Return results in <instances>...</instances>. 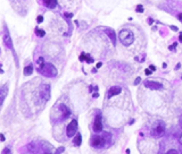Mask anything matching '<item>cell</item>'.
Instances as JSON below:
<instances>
[{
  "instance_id": "obj_1",
  "label": "cell",
  "mask_w": 182,
  "mask_h": 154,
  "mask_svg": "<svg viewBox=\"0 0 182 154\" xmlns=\"http://www.w3.org/2000/svg\"><path fill=\"white\" fill-rule=\"evenodd\" d=\"M118 38H120V41L122 42V44L125 45V47L131 45L134 41V34L130 30H126V28H124L120 32Z\"/></svg>"
},
{
  "instance_id": "obj_2",
  "label": "cell",
  "mask_w": 182,
  "mask_h": 154,
  "mask_svg": "<svg viewBox=\"0 0 182 154\" xmlns=\"http://www.w3.org/2000/svg\"><path fill=\"white\" fill-rule=\"evenodd\" d=\"M40 72H41L43 75H46V76H48V77H54L57 75V69H56V67H55L52 64H50V63L45 64V66L40 68Z\"/></svg>"
},
{
  "instance_id": "obj_3",
  "label": "cell",
  "mask_w": 182,
  "mask_h": 154,
  "mask_svg": "<svg viewBox=\"0 0 182 154\" xmlns=\"http://www.w3.org/2000/svg\"><path fill=\"white\" fill-rule=\"evenodd\" d=\"M40 97L45 102L49 101V99H50V86L48 84L41 86V88H40Z\"/></svg>"
},
{
  "instance_id": "obj_4",
  "label": "cell",
  "mask_w": 182,
  "mask_h": 154,
  "mask_svg": "<svg viewBox=\"0 0 182 154\" xmlns=\"http://www.w3.org/2000/svg\"><path fill=\"white\" fill-rule=\"evenodd\" d=\"M105 143H106V141H105V138L102 137V136H93L92 138H91V145L94 147V149H100V147H102L104 145H105Z\"/></svg>"
},
{
  "instance_id": "obj_5",
  "label": "cell",
  "mask_w": 182,
  "mask_h": 154,
  "mask_svg": "<svg viewBox=\"0 0 182 154\" xmlns=\"http://www.w3.org/2000/svg\"><path fill=\"white\" fill-rule=\"evenodd\" d=\"M76 130H78V121L74 119L70 122V125L67 126V130H66V134L68 137H73L75 134H76Z\"/></svg>"
},
{
  "instance_id": "obj_6",
  "label": "cell",
  "mask_w": 182,
  "mask_h": 154,
  "mask_svg": "<svg viewBox=\"0 0 182 154\" xmlns=\"http://www.w3.org/2000/svg\"><path fill=\"white\" fill-rule=\"evenodd\" d=\"M145 86L149 90H162L163 88V84L159 82H155V80H146L145 82Z\"/></svg>"
},
{
  "instance_id": "obj_7",
  "label": "cell",
  "mask_w": 182,
  "mask_h": 154,
  "mask_svg": "<svg viewBox=\"0 0 182 154\" xmlns=\"http://www.w3.org/2000/svg\"><path fill=\"white\" fill-rule=\"evenodd\" d=\"M93 130L96 133L101 132L102 130V122H101V117L100 116H96L94 118V122H93Z\"/></svg>"
},
{
  "instance_id": "obj_8",
  "label": "cell",
  "mask_w": 182,
  "mask_h": 154,
  "mask_svg": "<svg viewBox=\"0 0 182 154\" xmlns=\"http://www.w3.org/2000/svg\"><path fill=\"white\" fill-rule=\"evenodd\" d=\"M164 130H165L164 125H163L162 122H159V124H158L157 126H155V128L153 129V135L156 136V137H159V136L164 133Z\"/></svg>"
},
{
  "instance_id": "obj_9",
  "label": "cell",
  "mask_w": 182,
  "mask_h": 154,
  "mask_svg": "<svg viewBox=\"0 0 182 154\" xmlns=\"http://www.w3.org/2000/svg\"><path fill=\"white\" fill-rule=\"evenodd\" d=\"M59 111H60V118L62 119H66L70 116V113H71L70 110H68V108L66 105H64V104L59 105Z\"/></svg>"
},
{
  "instance_id": "obj_10",
  "label": "cell",
  "mask_w": 182,
  "mask_h": 154,
  "mask_svg": "<svg viewBox=\"0 0 182 154\" xmlns=\"http://www.w3.org/2000/svg\"><path fill=\"white\" fill-rule=\"evenodd\" d=\"M105 32H106V34L108 35V38L110 39V41L113 42V44H116V34H115L114 30H113V28H106Z\"/></svg>"
},
{
  "instance_id": "obj_11",
  "label": "cell",
  "mask_w": 182,
  "mask_h": 154,
  "mask_svg": "<svg viewBox=\"0 0 182 154\" xmlns=\"http://www.w3.org/2000/svg\"><path fill=\"white\" fill-rule=\"evenodd\" d=\"M121 91H122V88L120 86H113V87H110L109 92H108V97H112L114 95H118L121 93Z\"/></svg>"
},
{
  "instance_id": "obj_12",
  "label": "cell",
  "mask_w": 182,
  "mask_h": 154,
  "mask_svg": "<svg viewBox=\"0 0 182 154\" xmlns=\"http://www.w3.org/2000/svg\"><path fill=\"white\" fill-rule=\"evenodd\" d=\"M0 93H1V104L3 103V101H5V99H6V95H7V93H8V85L7 84H5V85H2V87H1V90H0Z\"/></svg>"
},
{
  "instance_id": "obj_13",
  "label": "cell",
  "mask_w": 182,
  "mask_h": 154,
  "mask_svg": "<svg viewBox=\"0 0 182 154\" xmlns=\"http://www.w3.org/2000/svg\"><path fill=\"white\" fill-rule=\"evenodd\" d=\"M73 143H74L75 146H80V145H81V143H82V136H81V134H76V135L74 136Z\"/></svg>"
},
{
  "instance_id": "obj_14",
  "label": "cell",
  "mask_w": 182,
  "mask_h": 154,
  "mask_svg": "<svg viewBox=\"0 0 182 154\" xmlns=\"http://www.w3.org/2000/svg\"><path fill=\"white\" fill-rule=\"evenodd\" d=\"M43 3L49 8H55L57 5V0H43Z\"/></svg>"
},
{
  "instance_id": "obj_15",
  "label": "cell",
  "mask_w": 182,
  "mask_h": 154,
  "mask_svg": "<svg viewBox=\"0 0 182 154\" xmlns=\"http://www.w3.org/2000/svg\"><path fill=\"white\" fill-rule=\"evenodd\" d=\"M3 41H5V43L7 44L8 48L13 49V43H11V40H10V38H9L8 34H5V35H3Z\"/></svg>"
},
{
  "instance_id": "obj_16",
  "label": "cell",
  "mask_w": 182,
  "mask_h": 154,
  "mask_svg": "<svg viewBox=\"0 0 182 154\" xmlns=\"http://www.w3.org/2000/svg\"><path fill=\"white\" fill-rule=\"evenodd\" d=\"M32 72H33V67H32L31 65H29L27 67H25V68H24V75H25V76L31 75V74H32Z\"/></svg>"
},
{
  "instance_id": "obj_17",
  "label": "cell",
  "mask_w": 182,
  "mask_h": 154,
  "mask_svg": "<svg viewBox=\"0 0 182 154\" xmlns=\"http://www.w3.org/2000/svg\"><path fill=\"white\" fill-rule=\"evenodd\" d=\"M35 33H37L39 36H45V35H46V32L42 31V30H40V28H37V30H35Z\"/></svg>"
},
{
  "instance_id": "obj_18",
  "label": "cell",
  "mask_w": 182,
  "mask_h": 154,
  "mask_svg": "<svg viewBox=\"0 0 182 154\" xmlns=\"http://www.w3.org/2000/svg\"><path fill=\"white\" fill-rule=\"evenodd\" d=\"M38 65H39V67H40V68L45 66V61H43V58H39V60H38Z\"/></svg>"
},
{
  "instance_id": "obj_19",
  "label": "cell",
  "mask_w": 182,
  "mask_h": 154,
  "mask_svg": "<svg viewBox=\"0 0 182 154\" xmlns=\"http://www.w3.org/2000/svg\"><path fill=\"white\" fill-rule=\"evenodd\" d=\"M136 10H137L138 13H142V11H143V6H142V5H138L137 8H136Z\"/></svg>"
},
{
  "instance_id": "obj_20",
  "label": "cell",
  "mask_w": 182,
  "mask_h": 154,
  "mask_svg": "<svg viewBox=\"0 0 182 154\" xmlns=\"http://www.w3.org/2000/svg\"><path fill=\"white\" fill-rule=\"evenodd\" d=\"M86 58H87V53H82L80 57H79V59L81 60V61H83V60H86Z\"/></svg>"
},
{
  "instance_id": "obj_21",
  "label": "cell",
  "mask_w": 182,
  "mask_h": 154,
  "mask_svg": "<svg viewBox=\"0 0 182 154\" xmlns=\"http://www.w3.org/2000/svg\"><path fill=\"white\" fill-rule=\"evenodd\" d=\"M7 153H11V151H10V149H5L3 151H2V154H7Z\"/></svg>"
},
{
  "instance_id": "obj_22",
  "label": "cell",
  "mask_w": 182,
  "mask_h": 154,
  "mask_svg": "<svg viewBox=\"0 0 182 154\" xmlns=\"http://www.w3.org/2000/svg\"><path fill=\"white\" fill-rule=\"evenodd\" d=\"M151 72H153V70H151L150 68H148V69H146V70H145V74H146V75H150V74H151Z\"/></svg>"
},
{
  "instance_id": "obj_23",
  "label": "cell",
  "mask_w": 182,
  "mask_h": 154,
  "mask_svg": "<svg viewBox=\"0 0 182 154\" xmlns=\"http://www.w3.org/2000/svg\"><path fill=\"white\" fill-rule=\"evenodd\" d=\"M140 80H141V78H140V77H137V78H136V80H134V84H136V85H138V84L140 83Z\"/></svg>"
},
{
  "instance_id": "obj_24",
  "label": "cell",
  "mask_w": 182,
  "mask_h": 154,
  "mask_svg": "<svg viewBox=\"0 0 182 154\" xmlns=\"http://www.w3.org/2000/svg\"><path fill=\"white\" fill-rule=\"evenodd\" d=\"M178 153V151H175V150H170V151H167V154H177Z\"/></svg>"
},
{
  "instance_id": "obj_25",
  "label": "cell",
  "mask_w": 182,
  "mask_h": 154,
  "mask_svg": "<svg viewBox=\"0 0 182 154\" xmlns=\"http://www.w3.org/2000/svg\"><path fill=\"white\" fill-rule=\"evenodd\" d=\"M37 20H38V23H41V22L43 20V17H42V16H38V19H37Z\"/></svg>"
},
{
  "instance_id": "obj_26",
  "label": "cell",
  "mask_w": 182,
  "mask_h": 154,
  "mask_svg": "<svg viewBox=\"0 0 182 154\" xmlns=\"http://www.w3.org/2000/svg\"><path fill=\"white\" fill-rule=\"evenodd\" d=\"M64 16H66V17H73V14H70V13H65V14H64Z\"/></svg>"
},
{
  "instance_id": "obj_27",
  "label": "cell",
  "mask_w": 182,
  "mask_h": 154,
  "mask_svg": "<svg viewBox=\"0 0 182 154\" xmlns=\"http://www.w3.org/2000/svg\"><path fill=\"white\" fill-rule=\"evenodd\" d=\"M171 30L172 31H178V27L177 26H171Z\"/></svg>"
},
{
  "instance_id": "obj_28",
  "label": "cell",
  "mask_w": 182,
  "mask_h": 154,
  "mask_svg": "<svg viewBox=\"0 0 182 154\" xmlns=\"http://www.w3.org/2000/svg\"><path fill=\"white\" fill-rule=\"evenodd\" d=\"M63 151H64V147H60V149H58V150H57V152H58V153H59V152H63Z\"/></svg>"
},
{
  "instance_id": "obj_29",
  "label": "cell",
  "mask_w": 182,
  "mask_h": 154,
  "mask_svg": "<svg viewBox=\"0 0 182 154\" xmlns=\"http://www.w3.org/2000/svg\"><path fill=\"white\" fill-rule=\"evenodd\" d=\"M101 65H102L101 63H98V64H97V68H100V67H101Z\"/></svg>"
},
{
  "instance_id": "obj_30",
  "label": "cell",
  "mask_w": 182,
  "mask_h": 154,
  "mask_svg": "<svg viewBox=\"0 0 182 154\" xmlns=\"http://www.w3.org/2000/svg\"><path fill=\"white\" fill-rule=\"evenodd\" d=\"M149 68H150V69H151V70H156V67H155V66H150V67H149Z\"/></svg>"
},
{
  "instance_id": "obj_31",
  "label": "cell",
  "mask_w": 182,
  "mask_h": 154,
  "mask_svg": "<svg viewBox=\"0 0 182 154\" xmlns=\"http://www.w3.org/2000/svg\"><path fill=\"white\" fill-rule=\"evenodd\" d=\"M0 136H1V142H3V141H5V136H3V134H1Z\"/></svg>"
},
{
  "instance_id": "obj_32",
  "label": "cell",
  "mask_w": 182,
  "mask_h": 154,
  "mask_svg": "<svg viewBox=\"0 0 182 154\" xmlns=\"http://www.w3.org/2000/svg\"><path fill=\"white\" fill-rule=\"evenodd\" d=\"M179 124H180V126L182 127V116L180 117V120H179Z\"/></svg>"
},
{
  "instance_id": "obj_33",
  "label": "cell",
  "mask_w": 182,
  "mask_h": 154,
  "mask_svg": "<svg viewBox=\"0 0 182 154\" xmlns=\"http://www.w3.org/2000/svg\"><path fill=\"white\" fill-rule=\"evenodd\" d=\"M179 142H180V144H182V135L179 137Z\"/></svg>"
},
{
  "instance_id": "obj_34",
  "label": "cell",
  "mask_w": 182,
  "mask_h": 154,
  "mask_svg": "<svg viewBox=\"0 0 182 154\" xmlns=\"http://www.w3.org/2000/svg\"><path fill=\"white\" fill-rule=\"evenodd\" d=\"M179 39H180V41L182 42V32L180 33V36H179Z\"/></svg>"
},
{
  "instance_id": "obj_35",
  "label": "cell",
  "mask_w": 182,
  "mask_h": 154,
  "mask_svg": "<svg viewBox=\"0 0 182 154\" xmlns=\"http://www.w3.org/2000/svg\"><path fill=\"white\" fill-rule=\"evenodd\" d=\"M179 18H180V19L182 20V14H180V15H179Z\"/></svg>"
}]
</instances>
